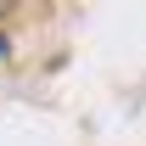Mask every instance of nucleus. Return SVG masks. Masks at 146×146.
<instances>
[{
  "mask_svg": "<svg viewBox=\"0 0 146 146\" xmlns=\"http://www.w3.org/2000/svg\"><path fill=\"white\" fill-rule=\"evenodd\" d=\"M0 56H6V45H0Z\"/></svg>",
  "mask_w": 146,
  "mask_h": 146,
  "instance_id": "obj_1",
  "label": "nucleus"
}]
</instances>
